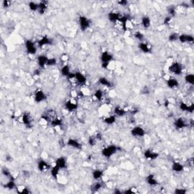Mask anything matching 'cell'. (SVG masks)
I'll return each mask as SVG.
<instances>
[{"mask_svg":"<svg viewBox=\"0 0 194 194\" xmlns=\"http://www.w3.org/2000/svg\"><path fill=\"white\" fill-rule=\"evenodd\" d=\"M172 18H173V17H171L169 15L165 17V18L164 19V22H163L164 24H165V25H169V24H171V22Z\"/></svg>","mask_w":194,"mask_h":194,"instance_id":"45","label":"cell"},{"mask_svg":"<svg viewBox=\"0 0 194 194\" xmlns=\"http://www.w3.org/2000/svg\"><path fill=\"white\" fill-rule=\"evenodd\" d=\"M121 17V15L120 13H118V12H111L108 14V21L112 23L118 22Z\"/></svg>","mask_w":194,"mask_h":194,"instance_id":"20","label":"cell"},{"mask_svg":"<svg viewBox=\"0 0 194 194\" xmlns=\"http://www.w3.org/2000/svg\"><path fill=\"white\" fill-rule=\"evenodd\" d=\"M140 50L145 54H150L152 52V47L146 42H140L138 45Z\"/></svg>","mask_w":194,"mask_h":194,"instance_id":"19","label":"cell"},{"mask_svg":"<svg viewBox=\"0 0 194 194\" xmlns=\"http://www.w3.org/2000/svg\"><path fill=\"white\" fill-rule=\"evenodd\" d=\"M98 140H99L97 139L96 136H91V137H89V140H88V143H89V146H94L97 143Z\"/></svg>","mask_w":194,"mask_h":194,"instance_id":"38","label":"cell"},{"mask_svg":"<svg viewBox=\"0 0 194 194\" xmlns=\"http://www.w3.org/2000/svg\"><path fill=\"white\" fill-rule=\"evenodd\" d=\"M187 190H185L184 188H177L174 190V193L177 194H185L187 193Z\"/></svg>","mask_w":194,"mask_h":194,"instance_id":"46","label":"cell"},{"mask_svg":"<svg viewBox=\"0 0 194 194\" xmlns=\"http://www.w3.org/2000/svg\"><path fill=\"white\" fill-rule=\"evenodd\" d=\"M168 12H169V15L171 16V17H175L176 15V9L174 6L171 5L170 7H169L168 9Z\"/></svg>","mask_w":194,"mask_h":194,"instance_id":"43","label":"cell"},{"mask_svg":"<svg viewBox=\"0 0 194 194\" xmlns=\"http://www.w3.org/2000/svg\"><path fill=\"white\" fill-rule=\"evenodd\" d=\"M179 108L183 112H188V113H193L194 111V105L193 103L187 104L184 102H180L179 103Z\"/></svg>","mask_w":194,"mask_h":194,"instance_id":"12","label":"cell"},{"mask_svg":"<svg viewBox=\"0 0 194 194\" xmlns=\"http://www.w3.org/2000/svg\"><path fill=\"white\" fill-rule=\"evenodd\" d=\"M174 126L177 130H182L189 126V122L184 118H177L174 122Z\"/></svg>","mask_w":194,"mask_h":194,"instance_id":"7","label":"cell"},{"mask_svg":"<svg viewBox=\"0 0 194 194\" xmlns=\"http://www.w3.org/2000/svg\"><path fill=\"white\" fill-rule=\"evenodd\" d=\"M68 55H66V54H64V55H62V56H61L60 59L62 61V62H67L68 60Z\"/></svg>","mask_w":194,"mask_h":194,"instance_id":"51","label":"cell"},{"mask_svg":"<svg viewBox=\"0 0 194 194\" xmlns=\"http://www.w3.org/2000/svg\"><path fill=\"white\" fill-rule=\"evenodd\" d=\"M166 84L167 86H169L170 89H176L179 86L180 84H179V81H177L176 78L174 77H170L169 79L166 80Z\"/></svg>","mask_w":194,"mask_h":194,"instance_id":"23","label":"cell"},{"mask_svg":"<svg viewBox=\"0 0 194 194\" xmlns=\"http://www.w3.org/2000/svg\"><path fill=\"white\" fill-rule=\"evenodd\" d=\"M48 9V2L47 1H41L39 2V9H38V13L40 15H43L46 13Z\"/></svg>","mask_w":194,"mask_h":194,"instance_id":"25","label":"cell"},{"mask_svg":"<svg viewBox=\"0 0 194 194\" xmlns=\"http://www.w3.org/2000/svg\"><path fill=\"white\" fill-rule=\"evenodd\" d=\"M75 81L80 85H85L87 82V78L83 73L80 71L75 72Z\"/></svg>","mask_w":194,"mask_h":194,"instance_id":"18","label":"cell"},{"mask_svg":"<svg viewBox=\"0 0 194 194\" xmlns=\"http://www.w3.org/2000/svg\"><path fill=\"white\" fill-rule=\"evenodd\" d=\"M40 73H41V70H40V68L36 69V70H35L34 71H33V74H34L35 76L40 75Z\"/></svg>","mask_w":194,"mask_h":194,"instance_id":"52","label":"cell"},{"mask_svg":"<svg viewBox=\"0 0 194 194\" xmlns=\"http://www.w3.org/2000/svg\"><path fill=\"white\" fill-rule=\"evenodd\" d=\"M114 112H115V115L118 117H123L127 113V110L120 105H117L114 109Z\"/></svg>","mask_w":194,"mask_h":194,"instance_id":"27","label":"cell"},{"mask_svg":"<svg viewBox=\"0 0 194 194\" xmlns=\"http://www.w3.org/2000/svg\"><path fill=\"white\" fill-rule=\"evenodd\" d=\"M58 63V60L56 58H49L48 62H47V67H52L56 65Z\"/></svg>","mask_w":194,"mask_h":194,"instance_id":"42","label":"cell"},{"mask_svg":"<svg viewBox=\"0 0 194 194\" xmlns=\"http://www.w3.org/2000/svg\"><path fill=\"white\" fill-rule=\"evenodd\" d=\"M78 22H79L80 28L82 31H86L89 29L91 25V22L89 19L84 15H81L78 17Z\"/></svg>","mask_w":194,"mask_h":194,"instance_id":"5","label":"cell"},{"mask_svg":"<svg viewBox=\"0 0 194 194\" xmlns=\"http://www.w3.org/2000/svg\"><path fill=\"white\" fill-rule=\"evenodd\" d=\"M65 109L69 112H73L78 108V104L74 100H69L65 102Z\"/></svg>","mask_w":194,"mask_h":194,"instance_id":"11","label":"cell"},{"mask_svg":"<svg viewBox=\"0 0 194 194\" xmlns=\"http://www.w3.org/2000/svg\"><path fill=\"white\" fill-rule=\"evenodd\" d=\"M178 41H180L181 43H193L194 41V38L191 34L182 33V34L179 35Z\"/></svg>","mask_w":194,"mask_h":194,"instance_id":"16","label":"cell"},{"mask_svg":"<svg viewBox=\"0 0 194 194\" xmlns=\"http://www.w3.org/2000/svg\"><path fill=\"white\" fill-rule=\"evenodd\" d=\"M169 72L171 74H174V75L179 76L180 74H182L183 73V66L180 63L177 62H174L171 64L169 67Z\"/></svg>","mask_w":194,"mask_h":194,"instance_id":"3","label":"cell"},{"mask_svg":"<svg viewBox=\"0 0 194 194\" xmlns=\"http://www.w3.org/2000/svg\"><path fill=\"white\" fill-rule=\"evenodd\" d=\"M134 36L137 40H138L140 42H143V40H144V34L142 32H140V31H136Z\"/></svg>","mask_w":194,"mask_h":194,"instance_id":"40","label":"cell"},{"mask_svg":"<svg viewBox=\"0 0 194 194\" xmlns=\"http://www.w3.org/2000/svg\"><path fill=\"white\" fill-rule=\"evenodd\" d=\"M49 60V57L46 55H39L36 58L37 61V65L40 67V68H44L47 66V62Z\"/></svg>","mask_w":194,"mask_h":194,"instance_id":"15","label":"cell"},{"mask_svg":"<svg viewBox=\"0 0 194 194\" xmlns=\"http://www.w3.org/2000/svg\"><path fill=\"white\" fill-rule=\"evenodd\" d=\"M116 120H117V116L115 115H109V116H107L104 120H103V122L105 124H108V125H112L113 124H115L116 122Z\"/></svg>","mask_w":194,"mask_h":194,"instance_id":"30","label":"cell"},{"mask_svg":"<svg viewBox=\"0 0 194 194\" xmlns=\"http://www.w3.org/2000/svg\"><path fill=\"white\" fill-rule=\"evenodd\" d=\"M171 170L175 173H180L184 171V165L179 161H174L171 164Z\"/></svg>","mask_w":194,"mask_h":194,"instance_id":"22","label":"cell"},{"mask_svg":"<svg viewBox=\"0 0 194 194\" xmlns=\"http://www.w3.org/2000/svg\"><path fill=\"white\" fill-rule=\"evenodd\" d=\"M141 24L144 29H149L151 26V18L147 15L143 16L141 18Z\"/></svg>","mask_w":194,"mask_h":194,"instance_id":"26","label":"cell"},{"mask_svg":"<svg viewBox=\"0 0 194 194\" xmlns=\"http://www.w3.org/2000/svg\"><path fill=\"white\" fill-rule=\"evenodd\" d=\"M124 193H138V190H137V188H135V187H131V188H130L128 190L124 191Z\"/></svg>","mask_w":194,"mask_h":194,"instance_id":"47","label":"cell"},{"mask_svg":"<svg viewBox=\"0 0 194 194\" xmlns=\"http://www.w3.org/2000/svg\"><path fill=\"white\" fill-rule=\"evenodd\" d=\"M37 169L38 170L41 172H47L48 171H50L51 166H50V165H49V163L47 161H45L43 159H40L37 162Z\"/></svg>","mask_w":194,"mask_h":194,"instance_id":"14","label":"cell"},{"mask_svg":"<svg viewBox=\"0 0 194 194\" xmlns=\"http://www.w3.org/2000/svg\"><path fill=\"white\" fill-rule=\"evenodd\" d=\"M55 165L57 167H59L61 170L62 169H65L67 168V160L65 157L61 156L57 158L55 161Z\"/></svg>","mask_w":194,"mask_h":194,"instance_id":"21","label":"cell"},{"mask_svg":"<svg viewBox=\"0 0 194 194\" xmlns=\"http://www.w3.org/2000/svg\"><path fill=\"white\" fill-rule=\"evenodd\" d=\"M94 97L97 101L101 102L103 100V98H104V93H103L102 89H96L94 93Z\"/></svg>","mask_w":194,"mask_h":194,"instance_id":"34","label":"cell"},{"mask_svg":"<svg viewBox=\"0 0 194 194\" xmlns=\"http://www.w3.org/2000/svg\"><path fill=\"white\" fill-rule=\"evenodd\" d=\"M49 124L52 127H60L62 125V124H63V121H62V120L61 118H56L53 119V120Z\"/></svg>","mask_w":194,"mask_h":194,"instance_id":"35","label":"cell"},{"mask_svg":"<svg viewBox=\"0 0 194 194\" xmlns=\"http://www.w3.org/2000/svg\"><path fill=\"white\" fill-rule=\"evenodd\" d=\"M33 100L36 103H40L46 101L47 100V96L42 89H38L35 92L34 96H33Z\"/></svg>","mask_w":194,"mask_h":194,"instance_id":"9","label":"cell"},{"mask_svg":"<svg viewBox=\"0 0 194 194\" xmlns=\"http://www.w3.org/2000/svg\"><path fill=\"white\" fill-rule=\"evenodd\" d=\"M25 48L27 53L29 55H33L36 53L37 52V45L36 43L31 40H28L25 41Z\"/></svg>","mask_w":194,"mask_h":194,"instance_id":"4","label":"cell"},{"mask_svg":"<svg viewBox=\"0 0 194 194\" xmlns=\"http://www.w3.org/2000/svg\"><path fill=\"white\" fill-rule=\"evenodd\" d=\"M28 7H29L30 10L32 12H38V9H39V2H30L28 3Z\"/></svg>","mask_w":194,"mask_h":194,"instance_id":"37","label":"cell"},{"mask_svg":"<svg viewBox=\"0 0 194 194\" xmlns=\"http://www.w3.org/2000/svg\"><path fill=\"white\" fill-rule=\"evenodd\" d=\"M143 155H144L145 158L147 160H150V161H153V160L157 159L158 156H159V154L157 152L153 151L152 150H145Z\"/></svg>","mask_w":194,"mask_h":194,"instance_id":"13","label":"cell"},{"mask_svg":"<svg viewBox=\"0 0 194 194\" xmlns=\"http://www.w3.org/2000/svg\"><path fill=\"white\" fill-rule=\"evenodd\" d=\"M21 120L23 124L27 127H33V118L32 116L28 112H24L21 115Z\"/></svg>","mask_w":194,"mask_h":194,"instance_id":"6","label":"cell"},{"mask_svg":"<svg viewBox=\"0 0 194 194\" xmlns=\"http://www.w3.org/2000/svg\"><path fill=\"white\" fill-rule=\"evenodd\" d=\"M184 81L187 84L193 85L194 84V74H187L184 77Z\"/></svg>","mask_w":194,"mask_h":194,"instance_id":"36","label":"cell"},{"mask_svg":"<svg viewBox=\"0 0 194 194\" xmlns=\"http://www.w3.org/2000/svg\"><path fill=\"white\" fill-rule=\"evenodd\" d=\"M60 73H61V74L63 76V77H67L68 76L69 74L71 73V71H70V66H69L68 65H65L62 66V68H61V70H60Z\"/></svg>","mask_w":194,"mask_h":194,"instance_id":"31","label":"cell"},{"mask_svg":"<svg viewBox=\"0 0 194 194\" xmlns=\"http://www.w3.org/2000/svg\"><path fill=\"white\" fill-rule=\"evenodd\" d=\"M11 3H12V2H11L10 1H8V0H5V1H3V2H2V5H3L4 8H8V7H9V6H10Z\"/></svg>","mask_w":194,"mask_h":194,"instance_id":"50","label":"cell"},{"mask_svg":"<svg viewBox=\"0 0 194 194\" xmlns=\"http://www.w3.org/2000/svg\"><path fill=\"white\" fill-rule=\"evenodd\" d=\"M17 192L20 193H22V194H28L31 193V191L28 190V188H26V187H23V188H21V190H17Z\"/></svg>","mask_w":194,"mask_h":194,"instance_id":"48","label":"cell"},{"mask_svg":"<svg viewBox=\"0 0 194 194\" xmlns=\"http://www.w3.org/2000/svg\"><path fill=\"white\" fill-rule=\"evenodd\" d=\"M131 134L134 137H143L146 134V131L140 126H136L131 131Z\"/></svg>","mask_w":194,"mask_h":194,"instance_id":"8","label":"cell"},{"mask_svg":"<svg viewBox=\"0 0 194 194\" xmlns=\"http://www.w3.org/2000/svg\"><path fill=\"white\" fill-rule=\"evenodd\" d=\"M178 36L179 34L177 33H171L169 36V42H171V43H174V42H176L178 40Z\"/></svg>","mask_w":194,"mask_h":194,"instance_id":"41","label":"cell"},{"mask_svg":"<svg viewBox=\"0 0 194 194\" xmlns=\"http://www.w3.org/2000/svg\"><path fill=\"white\" fill-rule=\"evenodd\" d=\"M60 171L61 169H59V167H57L55 165L52 167L51 169H50V174H51L52 177L56 179L57 177H58V176H59Z\"/></svg>","mask_w":194,"mask_h":194,"instance_id":"33","label":"cell"},{"mask_svg":"<svg viewBox=\"0 0 194 194\" xmlns=\"http://www.w3.org/2000/svg\"><path fill=\"white\" fill-rule=\"evenodd\" d=\"M102 184L100 182H96L94 184H93V186L91 187V190L93 192H98L100 190L102 189Z\"/></svg>","mask_w":194,"mask_h":194,"instance_id":"39","label":"cell"},{"mask_svg":"<svg viewBox=\"0 0 194 194\" xmlns=\"http://www.w3.org/2000/svg\"><path fill=\"white\" fill-rule=\"evenodd\" d=\"M103 174H104V172L101 169H94L92 171V177L95 180H100V179L102 178Z\"/></svg>","mask_w":194,"mask_h":194,"instance_id":"28","label":"cell"},{"mask_svg":"<svg viewBox=\"0 0 194 194\" xmlns=\"http://www.w3.org/2000/svg\"><path fill=\"white\" fill-rule=\"evenodd\" d=\"M4 187H5V189H8V190L15 189V188L16 187V184H15V181L14 177L9 179V181L4 184Z\"/></svg>","mask_w":194,"mask_h":194,"instance_id":"32","label":"cell"},{"mask_svg":"<svg viewBox=\"0 0 194 194\" xmlns=\"http://www.w3.org/2000/svg\"><path fill=\"white\" fill-rule=\"evenodd\" d=\"M67 146L71 147L76 150H81L82 149V144L80 143L77 140L74 138H69L67 141Z\"/></svg>","mask_w":194,"mask_h":194,"instance_id":"17","label":"cell"},{"mask_svg":"<svg viewBox=\"0 0 194 194\" xmlns=\"http://www.w3.org/2000/svg\"><path fill=\"white\" fill-rule=\"evenodd\" d=\"M146 184H149V185L151 186V187H155V186H157L158 184V180L155 178V176L154 174H149L148 176H146Z\"/></svg>","mask_w":194,"mask_h":194,"instance_id":"24","label":"cell"},{"mask_svg":"<svg viewBox=\"0 0 194 194\" xmlns=\"http://www.w3.org/2000/svg\"><path fill=\"white\" fill-rule=\"evenodd\" d=\"M100 60L102 62V68L104 69H108L110 63L114 60V55L109 52L104 51L100 55Z\"/></svg>","mask_w":194,"mask_h":194,"instance_id":"2","label":"cell"},{"mask_svg":"<svg viewBox=\"0 0 194 194\" xmlns=\"http://www.w3.org/2000/svg\"><path fill=\"white\" fill-rule=\"evenodd\" d=\"M121 150V148L115 145H110L104 147L101 150V154L102 156L106 158H109L115 155L118 151Z\"/></svg>","mask_w":194,"mask_h":194,"instance_id":"1","label":"cell"},{"mask_svg":"<svg viewBox=\"0 0 194 194\" xmlns=\"http://www.w3.org/2000/svg\"><path fill=\"white\" fill-rule=\"evenodd\" d=\"M117 3L120 6H126L127 5H128V2H127V0H120Z\"/></svg>","mask_w":194,"mask_h":194,"instance_id":"49","label":"cell"},{"mask_svg":"<svg viewBox=\"0 0 194 194\" xmlns=\"http://www.w3.org/2000/svg\"><path fill=\"white\" fill-rule=\"evenodd\" d=\"M2 174H3L4 176H5V177H9V179L12 178V177H13L12 176V174H11L10 171H9L8 170V169H2Z\"/></svg>","mask_w":194,"mask_h":194,"instance_id":"44","label":"cell"},{"mask_svg":"<svg viewBox=\"0 0 194 194\" xmlns=\"http://www.w3.org/2000/svg\"><path fill=\"white\" fill-rule=\"evenodd\" d=\"M98 82L100 85H102V86H106V87H112V86H113V85H112V83L105 77H100V78H99Z\"/></svg>","mask_w":194,"mask_h":194,"instance_id":"29","label":"cell"},{"mask_svg":"<svg viewBox=\"0 0 194 194\" xmlns=\"http://www.w3.org/2000/svg\"><path fill=\"white\" fill-rule=\"evenodd\" d=\"M77 93H76L75 90H73V91H71V96H72L73 98H75V96H77Z\"/></svg>","mask_w":194,"mask_h":194,"instance_id":"53","label":"cell"},{"mask_svg":"<svg viewBox=\"0 0 194 194\" xmlns=\"http://www.w3.org/2000/svg\"><path fill=\"white\" fill-rule=\"evenodd\" d=\"M52 44V40L51 38H49L47 35L42 36L40 40H38L37 43H36L38 48H43L46 46H49V45Z\"/></svg>","mask_w":194,"mask_h":194,"instance_id":"10","label":"cell"}]
</instances>
